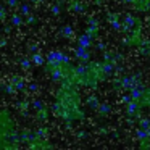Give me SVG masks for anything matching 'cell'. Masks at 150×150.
<instances>
[{"instance_id":"obj_14","label":"cell","mask_w":150,"mask_h":150,"mask_svg":"<svg viewBox=\"0 0 150 150\" xmlns=\"http://www.w3.org/2000/svg\"><path fill=\"white\" fill-rule=\"evenodd\" d=\"M7 45V39H0V47H5Z\"/></svg>"},{"instance_id":"obj_8","label":"cell","mask_w":150,"mask_h":150,"mask_svg":"<svg viewBox=\"0 0 150 150\" xmlns=\"http://www.w3.org/2000/svg\"><path fill=\"white\" fill-rule=\"evenodd\" d=\"M33 108L34 110H40V108H44V102L40 100V98H36V100L33 102Z\"/></svg>"},{"instance_id":"obj_11","label":"cell","mask_w":150,"mask_h":150,"mask_svg":"<svg viewBox=\"0 0 150 150\" xmlns=\"http://www.w3.org/2000/svg\"><path fill=\"white\" fill-rule=\"evenodd\" d=\"M5 18H7V10L0 5V23H2V21H5Z\"/></svg>"},{"instance_id":"obj_2","label":"cell","mask_w":150,"mask_h":150,"mask_svg":"<svg viewBox=\"0 0 150 150\" xmlns=\"http://www.w3.org/2000/svg\"><path fill=\"white\" fill-rule=\"evenodd\" d=\"M11 84L15 86V89H16V92H24L28 89L26 82L23 81V78H20V76H13L11 78Z\"/></svg>"},{"instance_id":"obj_3","label":"cell","mask_w":150,"mask_h":150,"mask_svg":"<svg viewBox=\"0 0 150 150\" xmlns=\"http://www.w3.org/2000/svg\"><path fill=\"white\" fill-rule=\"evenodd\" d=\"M10 24L13 28H20V26H23L24 24V21H23V15H13V16L10 18Z\"/></svg>"},{"instance_id":"obj_7","label":"cell","mask_w":150,"mask_h":150,"mask_svg":"<svg viewBox=\"0 0 150 150\" xmlns=\"http://www.w3.org/2000/svg\"><path fill=\"white\" fill-rule=\"evenodd\" d=\"M31 63H33V62H31L29 58H23L20 62V65H21V68H23V69H29L31 68Z\"/></svg>"},{"instance_id":"obj_6","label":"cell","mask_w":150,"mask_h":150,"mask_svg":"<svg viewBox=\"0 0 150 150\" xmlns=\"http://www.w3.org/2000/svg\"><path fill=\"white\" fill-rule=\"evenodd\" d=\"M20 13L23 15V16H28V15L31 13V5H28V4H21V5H20Z\"/></svg>"},{"instance_id":"obj_10","label":"cell","mask_w":150,"mask_h":150,"mask_svg":"<svg viewBox=\"0 0 150 150\" xmlns=\"http://www.w3.org/2000/svg\"><path fill=\"white\" fill-rule=\"evenodd\" d=\"M24 23H26V24H31V26H34V24L37 23V18H36V16H28Z\"/></svg>"},{"instance_id":"obj_4","label":"cell","mask_w":150,"mask_h":150,"mask_svg":"<svg viewBox=\"0 0 150 150\" xmlns=\"http://www.w3.org/2000/svg\"><path fill=\"white\" fill-rule=\"evenodd\" d=\"M31 62H33L34 65L40 66V65H44V63H45V58H44V57L40 55V53L34 52V53H33V57H31Z\"/></svg>"},{"instance_id":"obj_12","label":"cell","mask_w":150,"mask_h":150,"mask_svg":"<svg viewBox=\"0 0 150 150\" xmlns=\"http://www.w3.org/2000/svg\"><path fill=\"white\" fill-rule=\"evenodd\" d=\"M37 89H39V86L34 84V82H33V84L28 86V91H29V92H37Z\"/></svg>"},{"instance_id":"obj_5","label":"cell","mask_w":150,"mask_h":150,"mask_svg":"<svg viewBox=\"0 0 150 150\" xmlns=\"http://www.w3.org/2000/svg\"><path fill=\"white\" fill-rule=\"evenodd\" d=\"M36 118L39 121H45L47 118H49V110H47L45 107L40 108V110H36Z\"/></svg>"},{"instance_id":"obj_1","label":"cell","mask_w":150,"mask_h":150,"mask_svg":"<svg viewBox=\"0 0 150 150\" xmlns=\"http://www.w3.org/2000/svg\"><path fill=\"white\" fill-rule=\"evenodd\" d=\"M45 60H47V63H50V65H62V63H66V62H68V57H66L63 52L53 50V52H49V53H47Z\"/></svg>"},{"instance_id":"obj_9","label":"cell","mask_w":150,"mask_h":150,"mask_svg":"<svg viewBox=\"0 0 150 150\" xmlns=\"http://www.w3.org/2000/svg\"><path fill=\"white\" fill-rule=\"evenodd\" d=\"M7 5L10 8H16L20 7V0H7Z\"/></svg>"},{"instance_id":"obj_13","label":"cell","mask_w":150,"mask_h":150,"mask_svg":"<svg viewBox=\"0 0 150 150\" xmlns=\"http://www.w3.org/2000/svg\"><path fill=\"white\" fill-rule=\"evenodd\" d=\"M29 50H31V52H37V44H31V45H29Z\"/></svg>"}]
</instances>
